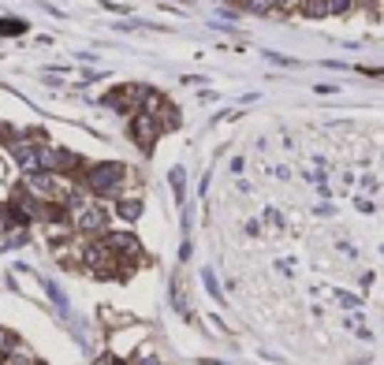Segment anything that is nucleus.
Listing matches in <instances>:
<instances>
[{
	"label": "nucleus",
	"mask_w": 384,
	"mask_h": 365,
	"mask_svg": "<svg viewBox=\"0 0 384 365\" xmlns=\"http://www.w3.org/2000/svg\"><path fill=\"white\" fill-rule=\"evenodd\" d=\"M123 179H127V164L101 160V164H94V168H86V190L101 194V197H112V194L123 190Z\"/></svg>",
	"instance_id": "nucleus-1"
},
{
	"label": "nucleus",
	"mask_w": 384,
	"mask_h": 365,
	"mask_svg": "<svg viewBox=\"0 0 384 365\" xmlns=\"http://www.w3.org/2000/svg\"><path fill=\"white\" fill-rule=\"evenodd\" d=\"M161 135V123L153 112H135L131 115V138H135V145L142 149V153H153V142Z\"/></svg>",
	"instance_id": "nucleus-2"
},
{
	"label": "nucleus",
	"mask_w": 384,
	"mask_h": 365,
	"mask_svg": "<svg viewBox=\"0 0 384 365\" xmlns=\"http://www.w3.org/2000/svg\"><path fill=\"white\" fill-rule=\"evenodd\" d=\"M75 227L86 231V235H105V231H108V212H105L101 205L86 202V205L75 212Z\"/></svg>",
	"instance_id": "nucleus-3"
},
{
	"label": "nucleus",
	"mask_w": 384,
	"mask_h": 365,
	"mask_svg": "<svg viewBox=\"0 0 384 365\" xmlns=\"http://www.w3.org/2000/svg\"><path fill=\"white\" fill-rule=\"evenodd\" d=\"M105 242H108L112 254H127V257H138L142 254V242L135 235H120V231H116V235H105Z\"/></svg>",
	"instance_id": "nucleus-4"
},
{
	"label": "nucleus",
	"mask_w": 384,
	"mask_h": 365,
	"mask_svg": "<svg viewBox=\"0 0 384 365\" xmlns=\"http://www.w3.org/2000/svg\"><path fill=\"white\" fill-rule=\"evenodd\" d=\"M142 202H138V197H120V205H116V217H120V220H127V224H135L138 217H142Z\"/></svg>",
	"instance_id": "nucleus-5"
},
{
	"label": "nucleus",
	"mask_w": 384,
	"mask_h": 365,
	"mask_svg": "<svg viewBox=\"0 0 384 365\" xmlns=\"http://www.w3.org/2000/svg\"><path fill=\"white\" fill-rule=\"evenodd\" d=\"M298 11H303L306 19H325V15H328V0H303Z\"/></svg>",
	"instance_id": "nucleus-6"
},
{
	"label": "nucleus",
	"mask_w": 384,
	"mask_h": 365,
	"mask_svg": "<svg viewBox=\"0 0 384 365\" xmlns=\"http://www.w3.org/2000/svg\"><path fill=\"white\" fill-rule=\"evenodd\" d=\"M243 8L254 11V15H273V11H276L273 0H243Z\"/></svg>",
	"instance_id": "nucleus-7"
},
{
	"label": "nucleus",
	"mask_w": 384,
	"mask_h": 365,
	"mask_svg": "<svg viewBox=\"0 0 384 365\" xmlns=\"http://www.w3.org/2000/svg\"><path fill=\"white\" fill-rule=\"evenodd\" d=\"M168 182H172L176 197L183 202V190H187V172H183V168H172V172H168Z\"/></svg>",
	"instance_id": "nucleus-8"
},
{
	"label": "nucleus",
	"mask_w": 384,
	"mask_h": 365,
	"mask_svg": "<svg viewBox=\"0 0 384 365\" xmlns=\"http://www.w3.org/2000/svg\"><path fill=\"white\" fill-rule=\"evenodd\" d=\"M0 34L11 38V34H26V23L23 19H0Z\"/></svg>",
	"instance_id": "nucleus-9"
},
{
	"label": "nucleus",
	"mask_w": 384,
	"mask_h": 365,
	"mask_svg": "<svg viewBox=\"0 0 384 365\" xmlns=\"http://www.w3.org/2000/svg\"><path fill=\"white\" fill-rule=\"evenodd\" d=\"M355 8V0H328V15H347Z\"/></svg>",
	"instance_id": "nucleus-10"
},
{
	"label": "nucleus",
	"mask_w": 384,
	"mask_h": 365,
	"mask_svg": "<svg viewBox=\"0 0 384 365\" xmlns=\"http://www.w3.org/2000/svg\"><path fill=\"white\" fill-rule=\"evenodd\" d=\"M202 279H206V291H209L213 298H221V284H216V276H213V269H206V272H202Z\"/></svg>",
	"instance_id": "nucleus-11"
},
{
	"label": "nucleus",
	"mask_w": 384,
	"mask_h": 365,
	"mask_svg": "<svg viewBox=\"0 0 384 365\" xmlns=\"http://www.w3.org/2000/svg\"><path fill=\"white\" fill-rule=\"evenodd\" d=\"M265 224H269L273 231H283V217H280L276 209H265Z\"/></svg>",
	"instance_id": "nucleus-12"
},
{
	"label": "nucleus",
	"mask_w": 384,
	"mask_h": 365,
	"mask_svg": "<svg viewBox=\"0 0 384 365\" xmlns=\"http://www.w3.org/2000/svg\"><path fill=\"white\" fill-rule=\"evenodd\" d=\"M362 190H365V194H373V190H377V179H373V175H365V179H362Z\"/></svg>",
	"instance_id": "nucleus-13"
},
{
	"label": "nucleus",
	"mask_w": 384,
	"mask_h": 365,
	"mask_svg": "<svg viewBox=\"0 0 384 365\" xmlns=\"http://www.w3.org/2000/svg\"><path fill=\"white\" fill-rule=\"evenodd\" d=\"M11 138H15V135H11V127H8V123H0V142H11Z\"/></svg>",
	"instance_id": "nucleus-14"
},
{
	"label": "nucleus",
	"mask_w": 384,
	"mask_h": 365,
	"mask_svg": "<svg viewBox=\"0 0 384 365\" xmlns=\"http://www.w3.org/2000/svg\"><path fill=\"white\" fill-rule=\"evenodd\" d=\"M362 212H373V202H370V197H358V202H355Z\"/></svg>",
	"instance_id": "nucleus-15"
}]
</instances>
